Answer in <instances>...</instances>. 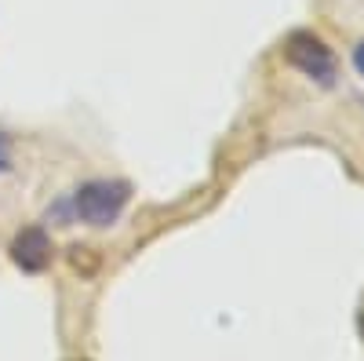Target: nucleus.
Masks as SVG:
<instances>
[{"label":"nucleus","mask_w":364,"mask_h":361,"mask_svg":"<svg viewBox=\"0 0 364 361\" xmlns=\"http://www.w3.org/2000/svg\"><path fill=\"white\" fill-rule=\"evenodd\" d=\"M128 197H132V187L124 179H95V183H84L73 194V212L87 226H109L120 219Z\"/></svg>","instance_id":"obj_1"},{"label":"nucleus","mask_w":364,"mask_h":361,"mask_svg":"<svg viewBox=\"0 0 364 361\" xmlns=\"http://www.w3.org/2000/svg\"><path fill=\"white\" fill-rule=\"evenodd\" d=\"M284 58H288L295 70H302L306 77H314L317 84H324V88L336 84V55H331V48H328L321 37L306 33V29H299V33L288 37Z\"/></svg>","instance_id":"obj_2"},{"label":"nucleus","mask_w":364,"mask_h":361,"mask_svg":"<svg viewBox=\"0 0 364 361\" xmlns=\"http://www.w3.org/2000/svg\"><path fill=\"white\" fill-rule=\"evenodd\" d=\"M11 259L18 270H26V274H41V270L51 263V241L41 226H29L22 230L15 241H11Z\"/></svg>","instance_id":"obj_3"},{"label":"nucleus","mask_w":364,"mask_h":361,"mask_svg":"<svg viewBox=\"0 0 364 361\" xmlns=\"http://www.w3.org/2000/svg\"><path fill=\"white\" fill-rule=\"evenodd\" d=\"M353 66H357V73L364 77V44H357V48H353Z\"/></svg>","instance_id":"obj_4"},{"label":"nucleus","mask_w":364,"mask_h":361,"mask_svg":"<svg viewBox=\"0 0 364 361\" xmlns=\"http://www.w3.org/2000/svg\"><path fill=\"white\" fill-rule=\"evenodd\" d=\"M360 328H364V314H360Z\"/></svg>","instance_id":"obj_5"}]
</instances>
